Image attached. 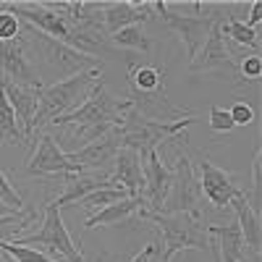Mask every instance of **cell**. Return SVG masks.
I'll return each mask as SVG.
<instances>
[{"label":"cell","mask_w":262,"mask_h":262,"mask_svg":"<svg viewBox=\"0 0 262 262\" xmlns=\"http://www.w3.org/2000/svg\"><path fill=\"white\" fill-rule=\"evenodd\" d=\"M0 262H16L13 257H8V254H3V257H0Z\"/></svg>","instance_id":"cell-39"},{"label":"cell","mask_w":262,"mask_h":262,"mask_svg":"<svg viewBox=\"0 0 262 262\" xmlns=\"http://www.w3.org/2000/svg\"><path fill=\"white\" fill-rule=\"evenodd\" d=\"M165 86V71L158 66L139 63L128 69V90L131 95H144V92H155Z\"/></svg>","instance_id":"cell-22"},{"label":"cell","mask_w":262,"mask_h":262,"mask_svg":"<svg viewBox=\"0 0 262 262\" xmlns=\"http://www.w3.org/2000/svg\"><path fill=\"white\" fill-rule=\"evenodd\" d=\"M11 244H18V247H48L50 252L66 257L69 262H84L81 252L76 249L74 238L69 236L63 226V217H60V207L55 202H48L45 207V217H42V226L37 233H29V236H16Z\"/></svg>","instance_id":"cell-8"},{"label":"cell","mask_w":262,"mask_h":262,"mask_svg":"<svg viewBox=\"0 0 262 262\" xmlns=\"http://www.w3.org/2000/svg\"><path fill=\"white\" fill-rule=\"evenodd\" d=\"M189 71H194V74H210V71L238 74V63L233 60V55L228 50V42L221 34V16H217V21L212 24L202 50L196 53V58L189 63Z\"/></svg>","instance_id":"cell-11"},{"label":"cell","mask_w":262,"mask_h":262,"mask_svg":"<svg viewBox=\"0 0 262 262\" xmlns=\"http://www.w3.org/2000/svg\"><path fill=\"white\" fill-rule=\"evenodd\" d=\"M107 186H116L111 181V173H69V176H63V194L55 200V205L66 207L71 202H81L92 191Z\"/></svg>","instance_id":"cell-18"},{"label":"cell","mask_w":262,"mask_h":262,"mask_svg":"<svg viewBox=\"0 0 262 262\" xmlns=\"http://www.w3.org/2000/svg\"><path fill=\"white\" fill-rule=\"evenodd\" d=\"M207 252H210L212 262H221V252H217V242H215V236H210V244H207Z\"/></svg>","instance_id":"cell-36"},{"label":"cell","mask_w":262,"mask_h":262,"mask_svg":"<svg viewBox=\"0 0 262 262\" xmlns=\"http://www.w3.org/2000/svg\"><path fill=\"white\" fill-rule=\"evenodd\" d=\"M155 252H158V249H155V244H147V247L134 257V259H131V262H149L152 257H155Z\"/></svg>","instance_id":"cell-35"},{"label":"cell","mask_w":262,"mask_h":262,"mask_svg":"<svg viewBox=\"0 0 262 262\" xmlns=\"http://www.w3.org/2000/svg\"><path fill=\"white\" fill-rule=\"evenodd\" d=\"M126 196H128L126 189H121V186H107V189H97V191H92L90 196H84V200H81V207L97 212V210H102V207H107V205H113V202L126 200Z\"/></svg>","instance_id":"cell-26"},{"label":"cell","mask_w":262,"mask_h":262,"mask_svg":"<svg viewBox=\"0 0 262 262\" xmlns=\"http://www.w3.org/2000/svg\"><path fill=\"white\" fill-rule=\"evenodd\" d=\"M238 74H242L247 81H257L262 76V60L259 55H249L242 60V66H238Z\"/></svg>","instance_id":"cell-33"},{"label":"cell","mask_w":262,"mask_h":262,"mask_svg":"<svg viewBox=\"0 0 262 262\" xmlns=\"http://www.w3.org/2000/svg\"><path fill=\"white\" fill-rule=\"evenodd\" d=\"M128 111H131V102L113 97L105 90V84L100 79L95 84V90L90 92V97H86L74 113L58 118L53 126H71V139H76L79 149H81L84 144H90V142L105 137L107 131L118 128Z\"/></svg>","instance_id":"cell-1"},{"label":"cell","mask_w":262,"mask_h":262,"mask_svg":"<svg viewBox=\"0 0 262 262\" xmlns=\"http://www.w3.org/2000/svg\"><path fill=\"white\" fill-rule=\"evenodd\" d=\"M32 45L39 50V55L45 58V63L50 66V69H55L58 74H63L66 79L69 76H76V74H84V71H97L102 69V60L95 58V55H86V53H79L69 45H63V42L48 37L37 32L34 27H29V39Z\"/></svg>","instance_id":"cell-6"},{"label":"cell","mask_w":262,"mask_h":262,"mask_svg":"<svg viewBox=\"0 0 262 262\" xmlns=\"http://www.w3.org/2000/svg\"><path fill=\"white\" fill-rule=\"evenodd\" d=\"M149 8L163 18L165 29H170V32L186 45L189 63L196 58V53L202 50L205 39H207V34H210V29H212V24L217 21V16H221V11H212V13H207V16H205V13H200V16H186V13L173 11L168 3H149Z\"/></svg>","instance_id":"cell-5"},{"label":"cell","mask_w":262,"mask_h":262,"mask_svg":"<svg viewBox=\"0 0 262 262\" xmlns=\"http://www.w3.org/2000/svg\"><path fill=\"white\" fill-rule=\"evenodd\" d=\"M111 181L121 189L128 191V196H142L144 191V170H142V158L139 152L121 147L118 155L113 160V173H111Z\"/></svg>","instance_id":"cell-17"},{"label":"cell","mask_w":262,"mask_h":262,"mask_svg":"<svg viewBox=\"0 0 262 262\" xmlns=\"http://www.w3.org/2000/svg\"><path fill=\"white\" fill-rule=\"evenodd\" d=\"M0 74H3V79H11L18 86L42 90L39 71L32 66V60L27 55V42L24 39L0 42Z\"/></svg>","instance_id":"cell-10"},{"label":"cell","mask_w":262,"mask_h":262,"mask_svg":"<svg viewBox=\"0 0 262 262\" xmlns=\"http://www.w3.org/2000/svg\"><path fill=\"white\" fill-rule=\"evenodd\" d=\"M142 210H144V196H126V200H121V202H113V205H107V207L92 212L90 217H86L84 228L92 231V228L116 226V223L128 221L131 215H137V212H142Z\"/></svg>","instance_id":"cell-19"},{"label":"cell","mask_w":262,"mask_h":262,"mask_svg":"<svg viewBox=\"0 0 262 262\" xmlns=\"http://www.w3.org/2000/svg\"><path fill=\"white\" fill-rule=\"evenodd\" d=\"M259 158H262V149L257 147V149H254V158H252V200H247L249 207H252L257 215H259V191H262V179H259L262 163H259Z\"/></svg>","instance_id":"cell-29"},{"label":"cell","mask_w":262,"mask_h":262,"mask_svg":"<svg viewBox=\"0 0 262 262\" xmlns=\"http://www.w3.org/2000/svg\"><path fill=\"white\" fill-rule=\"evenodd\" d=\"M210 128L217 131V134H228V131H233V121H231V113L226 111V107H217L212 105L210 107Z\"/></svg>","instance_id":"cell-30"},{"label":"cell","mask_w":262,"mask_h":262,"mask_svg":"<svg viewBox=\"0 0 262 262\" xmlns=\"http://www.w3.org/2000/svg\"><path fill=\"white\" fill-rule=\"evenodd\" d=\"M200 189H202V196L215 205V207H231V202L236 196H242L244 191L233 184V176L226 173L223 168H217L215 163H210L207 158L200 163Z\"/></svg>","instance_id":"cell-14"},{"label":"cell","mask_w":262,"mask_h":262,"mask_svg":"<svg viewBox=\"0 0 262 262\" xmlns=\"http://www.w3.org/2000/svg\"><path fill=\"white\" fill-rule=\"evenodd\" d=\"M97 81H100V71H84V74L69 76L63 81H55L53 86H45V90L39 92L37 113H34V121H32L34 134H42L45 126L74 113L76 107L90 97V92L95 90ZM34 134H32V139H34Z\"/></svg>","instance_id":"cell-2"},{"label":"cell","mask_w":262,"mask_h":262,"mask_svg":"<svg viewBox=\"0 0 262 262\" xmlns=\"http://www.w3.org/2000/svg\"><path fill=\"white\" fill-rule=\"evenodd\" d=\"M121 147H123L121 131L113 128V131H107L105 137H100L90 144H84L81 149L71 152V158L79 165V173H100L105 165H113Z\"/></svg>","instance_id":"cell-13"},{"label":"cell","mask_w":262,"mask_h":262,"mask_svg":"<svg viewBox=\"0 0 262 262\" xmlns=\"http://www.w3.org/2000/svg\"><path fill=\"white\" fill-rule=\"evenodd\" d=\"M210 236H215L217 242V252H221V262H238L247 254L244 247V236L238 223H228V226H210L207 228Z\"/></svg>","instance_id":"cell-20"},{"label":"cell","mask_w":262,"mask_h":262,"mask_svg":"<svg viewBox=\"0 0 262 262\" xmlns=\"http://www.w3.org/2000/svg\"><path fill=\"white\" fill-rule=\"evenodd\" d=\"M0 205H6V207H11L16 212L24 210V200H21V194L13 189V184L8 181V176L3 170H0Z\"/></svg>","instance_id":"cell-28"},{"label":"cell","mask_w":262,"mask_h":262,"mask_svg":"<svg viewBox=\"0 0 262 262\" xmlns=\"http://www.w3.org/2000/svg\"><path fill=\"white\" fill-rule=\"evenodd\" d=\"M0 90L6 92V100L11 102L16 121H18L21 131H24V139L29 142L32 134H34L32 121H34V113H37V100H39L42 90H27V86H18V84H13L11 79H3V76H0Z\"/></svg>","instance_id":"cell-15"},{"label":"cell","mask_w":262,"mask_h":262,"mask_svg":"<svg viewBox=\"0 0 262 262\" xmlns=\"http://www.w3.org/2000/svg\"><path fill=\"white\" fill-rule=\"evenodd\" d=\"M149 3H126V0H118V3H105L102 8V18H100V29L105 37H113L116 32L126 29V27H137L139 21L149 18Z\"/></svg>","instance_id":"cell-16"},{"label":"cell","mask_w":262,"mask_h":262,"mask_svg":"<svg viewBox=\"0 0 262 262\" xmlns=\"http://www.w3.org/2000/svg\"><path fill=\"white\" fill-rule=\"evenodd\" d=\"M173 173V184H170V191H168V200L163 202V215H173V212H186L191 217H200L202 215V189H200V181L194 176V165L191 160L179 149L176 152V170Z\"/></svg>","instance_id":"cell-7"},{"label":"cell","mask_w":262,"mask_h":262,"mask_svg":"<svg viewBox=\"0 0 262 262\" xmlns=\"http://www.w3.org/2000/svg\"><path fill=\"white\" fill-rule=\"evenodd\" d=\"M27 173L29 176H69V173H79V165L53 134L42 131L37 134V147L32 158L27 160Z\"/></svg>","instance_id":"cell-9"},{"label":"cell","mask_w":262,"mask_h":262,"mask_svg":"<svg viewBox=\"0 0 262 262\" xmlns=\"http://www.w3.org/2000/svg\"><path fill=\"white\" fill-rule=\"evenodd\" d=\"M18 32H21V21L8 11H0V42L18 39Z\"/></svg>","instance_id":"cell-31"},{"label":"cell","mask_w":262,"mask_h":262,"mask_svg":"<svg viewBox=\"0 0 262 262\" xmlns=\"http://www.w3.org/2000/svg\"><path fill=\"white\" fill-rule=\"evenodd\" d=\"M6 215H16V210L6 207V205H0V217H6Z\"/></svg>","instance_id":"cell-38"},{"label":"cell","mask_w":262,"mask_h":262,"mask_svg":"<svg viewBox=\"0 0 262 262\" xmlns=\"http://www.w3.org/2000/svg\"><path fill=\"white\" fill-rule=\"evenodd\" d=\"M259 21H262V0H254V3L249 6V18L244 21V24H247L249 29H257Z\"/></svg>","instance_id":"cell-34"},{"label":"cell","mask_w":262,"mask_h":262,"mask_svg":"<svg viewBox=\"0 0 262 262\" xmlns=\"http://www.w3.org/2000/svg\"><path fill=\"white\" fill-rule=\"evenodd\" d=\"M113 48H128V50H139V53H149L152 39L139 29V27H126L121 32H116L113 37H107Z\"/></svg>","instance_id":"cell-25"},{"label":"cell","mask_w":262,"mask_h":262,"mask_svg":"<svg viewBox=\"0 0 262 262\" xmlns=\"http://www.w3.org/2000/svg\"><path fill=\"white\" fill-rule=\"evenodd\" d=\"M144 221H152L158 226L160 236H163V252H160V262H170L179 252L184 249H200L207 252L210 244V233L207 228L200 223V217H191L186 212H173V215H163V212H144Z\"/></svg>","instance_id":"cell-3"},{"label":"cell","mask_w":262,"mask_h":262,"mask_svg":"<svg viewBox=\"0 0 262 262\" xmlns=\"http://www.w3.org/2000/svg\"><path fill=\"white\" fill-rule=\"evenodd\" d=\"M221 34L223 39L228 42H236V45H242V48H252V50H259V34L257 29H249L242 18H236V16H221Z\"/></svg>","instance_id":"cell-23"},{"label":"cell","mask_w":262,"mask_h":262,"mask_svg":"<svg viewBox=\"0 0 262 262\" xmlns=\"http://www.w3.org/2000/svg\"><path fill=\"white\" fill-rule=\"evenodd\" d=\"M191 123H196V116H186V118L173 121V123H158V121H147V118L137 116L134 111H128L123 123L118 126V131H121L123 147L139 152V158L144 160L147 152L158 149V144L165 142V139H176Z\"/></svg>","instance_id":"cell-4"},{"label":"cell","mask_w":262,"mask_h":262,"mask_svg":"<svg viewBox=\"0 0 262 262\" xmlns=\"http://www.w3.org/2000/svg\"><path fill=\"white\" fill-rule=\"evenodd\" d=\"M0 252L13 257L16 262H55L53 257H48L45 252H39L34 247H18V244H11V242H3L0 238Z\"/></svg>","instance_id":"cell-27"},{"label":"cell","mask_w":262,"mask_h":262,"mask_svg":"<svg viewBox=\"0 0 262 262\" xmlns=\"http://www.w3.org/2000/svg\"><path fill=\"white\" fill-rule=\"evenodd\" d=\"M0 142H13V144H21L27 142L24 139V131H21L18 121H16V113L11 102L6 100V92L0 90Z\"/></svg>","instance_id":"cell-24"},{"label":"cell","mask_w":262,"mask_h":262,"mask_svg":"<svg viewBox=\"0 0 262 262\" xmlns=\"http://www.w3.org/2000/svg\"><path fill=\"white\" fill-rule=\"evenodd\" d=\"M233 210H236V223L242 228V236H244V247H249V252H259L262 247V228H259V215L249 207L247 202V194L236 196L231 202Z\"/></svg>","instance_id":"cell-21"},{"label":"cell","mask_w":262,"mask_h":262,"mask_svg":"<svg viewBox=\"0 0 262 262\" xmlns=\"http://www.w3.org/2000/svg\"><path fill=\"white\" fill-rule=\"evenodd\" d=\"M238 262H259V252H252L249 257L244 254V257H242V259H238Z\"/></svg>","instance_id":"cell-37"},{"label":"cell","mask_w":262,"mask_h":262,"mask_svg":"<svg viewBox=\"0 0 262 262\" xmlns=\"http://www.w3.org/2000/svg\"><path fill=\"white\" fill-rule=\"evenodd\" d=\"M228 113H231L233 126H249V123H254V111H252V105H247V102H236Z\"/></svg>","instance_id":"cell-32"},{"label":"cell","mask_w":262,"mask_h":262,"mask_svg":"<svg viewBox=\"0 0 262 262\" xmlns=\"http://www.w3.org/2000/svg\"><path fill=\"white\" fill-rule=\"evenodd\" d=\"M142 170H144V212H160L163 210V202L168 200V191H170V184H173V173L163 165L160 160V152L152 149L144 155L142 160Z\"/></svg>","instance_id":"cell-12"}]
</instances>
